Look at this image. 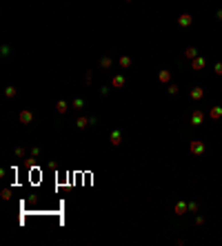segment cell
Wrapping results in <instances>:
<instances>
[{"instance_id":"1","label":"cell","mask_w":222,"mask_h":246,"mask_svg":"<svg viewBox=\"0 0 222 246\" xmlns=\"http://www.w3.org/2000/svg\"><path fill=\"white\" fill-rule=\"evenodd\" d=\"M191 120H193V124H200V122H202V111H193V115H191Z\"/></svg>"},{"instance_id":"2","label":"cell","mask_w":222,"mask_h":246,"mask_svg":"<svg viewBox=\"0 0 222 246\" xmlns=\"http://www.w3.org/2000/svg\"><path fill=\"white\" fill-rule=\"evenodd\" d=\"M180 25H182V27H189V25H191V16H187V13H184V16H180Z\"/></svg>"},{"instance_id":"3","label":"cell","mask_w":222,"mask_h":246,"mask_svg":"<svg viewBox=\"0 0 222 246\" xmlns=\"http://www.w3.org/2000/svg\"><path fill=\"white\" fill-rule=\"evenodd\" d=\"M191 151L193 153H202V144H200V142H193V144H191Z\"/></svg>"},{"instance_id":"4","label":"cell","mask_w":222,"mask_h":246,"mask_svg":"<svg viewBox=\"0 0 222 246\" xmlns=\"http://www.w3.org/2000/svg\"><path fill=\"white\" fill-rule=\"evenodd\" d=\"M191 98L200 100V98H202V89H193V91H191Z\"/></svg>"},{"instance_id":"5","label":"cell","mask_w":222,"mask_h":246,"mask_svg":"<svg viewBox=\"0 0 222 246\" xmlns=\"http://www.w3.org/2000/svg\"><path fill=\"white\" fill-rule=\"evenodd\" d=\"M220 115H222V109H220V107L211 109V118H220Z\"/></svg>"},{"instance_id":"6","label":"cell","mask_w":222,"mask_h":246,"mask_svg":"<svg viewBox=\"0 0 222 246\" xmlns=\"http://www.w3.org/2000/svg\"><path fill=\"white\" fill-rule=\"evenodd\" d=\"M198 56V51L193 49V47H191V49H187V58H196Z\"/></svg>"},{"instance_id":"7","label":"cell","mask_w":222,"mask_h":246,"mask_svg":"<svg viewBox=\"0 0 222 246\" xmlns=\"http://www.w3.org/2000/svg\"><path fill=\"white\" fill-rule=\"evenodd\" d=\"M202 64H205V60H202V58H198L196 62H193V67H196V69H202Z\"/></svg>"},{"instance_id":"8","label":"cell","mask_w":222,"mask_h":246,"mask_svg":"<svg viewBox=\"0 0 222 246\" xmlns=\"http://www.w3.org/2000/svg\"><path fill=\"white\" fill-rule=\"evenodd\" d=\"M111 140H113V144H120V133H118V131L111 135Z\"/></svg>"},{"instance_id":"9","label":"cell","mask_w":222,"mask_h":246,"mask_svg":"<svg viewBox=\"0 0 222 246\" xmlns=\"http://www.w3.org/2000/svg\"><path fill=\"white\" fill-rule=\"evenodd\" d=\"M184 208H187V206H184V204L180 202L178 206H176V211H178V215H182V213H184Z\"/></svg>"},{"instance_id":"10","label":"cell","mask_w":222,"mask_h":246,"mask_svg":"<svg viewBox=\"0 0 222 246\" xmlns=\"http://www.w3.org/2000/svg\"><path fill=\"white\" fill-rule=\"evenodd\" d=\"M58 111H60V113H62V111H67V104H65V102H58Z\"/></svg>"},{"instance_id":"11","label":"cell","mask_w":222,"mask_h":246,"mask_svg":"<svg viewBox=\"0 0 222 246\" xmlns=\"http://www.w3.org/2000/svg\"><path fill=\"white\" fill-rule=\"evenodd\" d=\"M122 82H124L122 78H116V80H113V84H116V86H122Z\"/></svg>"},{"instance_id":"12","label":"cell","mask_w":222,"mask_h":246,"mask_svg":"<svg viewBox=\"0 0 222 246\" xmlns=\"http://www.w3.org/2000/svg\"><path fill=\"white\" fill-rule=\"evenodd\" d=\"M215 73H218V76L222 73V62H218V64H215Z\"/></svg>"},{"instance_id":"13","label":"cell","mask_w":222,"mask_h":246,"mask_svg":"<svg viewBox=\"0 0 222 246\" xmlns=\"http://www.w3.org/2000/svg\"><path fill=\"white\" fill-rule=\"evenodd\" d=\"M218 20H222V9H220V11H218Z\"/></svg>"}]
</instances>
